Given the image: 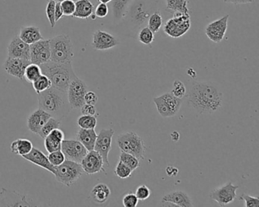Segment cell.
Returning a JSON list of instances; mask_svg holds the SVG:
<instances>
[{"label": "cell", "mask_w": 259, "mask_h": 207, "mask_svg": "<svg viewBox=\"0 0 259 207\" xmlns=\"http://www.w3.org/2000/svg\"><path fill=\"white\" fill-rule=\"evenodd\" d=\"M188 104L200 114H212L224 104V94L210 82H195L188 94Z\"/></svg>", "instance_id": "6da1fadb"}, {"label": "cell", "mask_w": 259, "mask_h": 207, "mask_svg": "<svg viewBox=\"0 0 259 207\" xmlns=\"http://www.w3.org/2000/svg\"><path fill=\"white\" fill-rule=\"evenodd\" d=\"M38 109L59 121L63 120L72 110L68 99L67 92L54 87L39 93Z\"/></svg>", "instance_id": "7a4b0ae2"}, {"label": "cell", "mask_w": 259, "mask_h": 207, "mask_svg": "<svg viewBox=\"0 0 259 207\" xmlns=\"http://www.w3.org/2000/svg\"><path fill=\"white\" fill-rule=\"evenodd\" d=\"M42 74L51 80L52 87L67 92L71 81L77 76L72 67V63H60L50 60L40 65Z\"/></svg>", "instance_id": "3957f363"}, {"label": "cell", "mask_w": 259, "mask_h": 207, "mask_svg": "<svg viewBox=\"0 0 259 207\" xmlns=\"http://www.w3.org/2000/svg\"><path fill=\"white\" fill-rule=\"evenodd\" d=\"M157 0H132L125 16L131 25L142 29L143 25L148 23L150 16L157 10Z\"/></svg>", "instance_id": "277c9868"}, {"label": "cell", "mask_w": 259, "mask_h": 207, "mask_svg": "<svg viewBox=\"0 0 259 207\" xmlns=\"http://www.w3.org/2000/svg\"><path fill=\"white\" fill-rule=\"evenodd\" d=\"M51 61L60 63H72L74 46L70 37L62 34L50 39Z\"/></svg>", "instance_id": "5b68a950"}, {"label": "cell", "mask_w": 259, "mask_h": 207, "mask_svg": "<svg viewBox=\"0 0 259 207\" xmlns=\"http://www.w3.org/2000/svg\"><path fill=\"white\" fill-rule=\"evenodd\" d=\"M116 144L122 152L132 154L139 160L145 159L146 153L145 142L134 131H128L118 135Z\"/></svg>", "instance_id": "8992f818"}, {"label": "cell", "mask_w": 259, "mask_h": 207, "mask_svg": "<svg viewBox=\"0 0 259 207\" xmlns=\"http://www.w3.org/2000/svg\"><path fill=\"white\" fill-rule=\"evenodd\" d=\"M84 173L81 163L72 160H66L60 166H54L56 180L67 187L75 184Z\"/></svg>", "instance_id": "52a82bcc"}, {"label": "cell", "mask_w": 259, "mask_h": 207, "mask_svg": "<svg viewBox=\"0 0 259 207\" xmlns=\"http://www.w3.org/2000/svg\"><path fill=\"white\" fill-rule=\"evenodd\" d=\"M191 28L190 14L176 13L172 19H168L163 27V32L172 37L180 38L189 31Z\"/></svg>", "instance_id": "ba28073f"}, {"label": "cell", "mask_w": 259, "mask_h": 207, "mask_svg": "<svg viewBox=\"0 0 259 207\" xmlns=\"http://www.w3.org/2000/svg\"><path fill=\"white\" fill-rule=\"evenodd\" d=\"M89 91V87L85 82L75 77L69 84L67 90L68 99L72 110L81 109L84 105V96Z\"/></svg>", "instance_id": "9c48e42d"}, {"label": "cell", "mask_w": 259, "mask_h": 207, "mask_svg": "<svg viewBox=\"0 0 259 207\" xmlns=\"http://www.w3.org/2000/svg\"><path fill=\"white\" fill-rule=\"evenodd\" d=\"M238 188L239 186L233 185L230 181L227 182L210 192V199L218 202L221 206L228 205L236 199Z\"/></svg>", "instance_id": "30bf717a"}, {"label": "cell", "mask_w": 259, "mask_h": 207, "mask_svg": "<svg viewBox=\"0 0 259 207\" xmlns=\"http://www.w3.org/2000/svg\"><path fill=\"white\" fill-rule=\"evenodd\" d=\"M61 150L66 160H72L78 163H81V160L89 152L81 142L73 139H64L62 142Z\"/></svg>", "instance_id": "8fae6325"}, {"label": "cell", "mask_w": 259, "mask_h": 207, "mask_svg": "<svg viewBox=\"0 0 259 207\" xmlns=\"http://www.w3.org/2000/svg\"><path fill=\"white\" fill-rule=\"evenodd\" d=\"M114 130L112 129H102L100 131L97 137L96 142H95V150L99 152L102 157L104 164L107 166H110L109 163L108 155L112 149V140H113V135H114Z\"/></svg>", "instance_id": "7c38bea8"}, {"label": "cell", "mask_w": 259, "mask_h": 207, "mask_svg": "<svg viewBox=\"0 0 259 207\" xmlns=\"http://www.w3.org/2000/svg\"><path fill=\"white\" fill-rule=\"evenodd\" d=\"M51 60V47L49 40H39L30 45V61L34 64L40 65Z\"/></svg>", "instance_id": "4fadbf2b"}, {"label": "cell", "mask_w": 259, "mask_h": 207, "mask_svg": "<svg viewBox=\"0 0 259 207\" xmlns=\"http://www.w3.org/2000/svg\"><path fill=\"white\" fill-rule=\"evenodd\" d=\"M229 15L210 22L206 26L205 34L213 43H219L224 40L228 28Z\"/></svg>", "instance_id": "5bb4252c"}, {"label": "cell", "mask_w": 259, "mask_h": 207, "mask_svg": "<svg viewBox=\"0 0 259 207\" xmlns=\"http://www.w3.org/2000/svg\"><path fill=\"white\" fill-rule=\"evenodd\" d=\"M104 160L99 152L93 150L89 151L81 162L84 173L87 175H95L101 172H105L104 168Z\"/></svg>", "instance_id": "9a60e30c"}, {"label": "cell", "mask_w": 259, "mask_h": 207, "mask_svg": "<svg viewBox=\"0 0 259 207\" xmlns=\"http://www.w3.org/2000/svg\"><path fill=\"white\" fill-rule=\"evenodd\" d=\"M119 44V40L107 31L98 30L92 36V46L95 50H107Z\"/></svg>", "instance_id": "2e32d148"}, {"label": "cell", "mask_w": 259, "mask_h": 207, "mask_svg": "<svg viewBox=\"0 0 259 207\" xmlns=\"http://www.w3.org/2000/svg\"><path fill=\"white\" fill-rule=\"evenodd\" d=\"M162 205L168 206L192 207V199L186 192L175 190L166 193L162 198Z\"/></svg>", "instance_id": "e0dca14e"}, {"label": "cell", "mask_w": 259, "mask_h": 207, "mask_svg": "<svg viewBox=\"0 0 259 207\" xmlns=\"http://www.w3.org/2000/svg\"><path fill=\"white\" fill-rule=\"evenodd\" d=\"M30 63V60L8 57L4 63V68L9 75L16 77L18 79L23 80L25 69Z\"/></svg>", "instance_id": "ac0fdd59"}, {"label": "cell", "mask_w": 259, "mask_h": 207, "mask_svg": "<svg viewBox=\"0 0 259 207\" xmlns=\"http://www.w3.org/2000/svg\"><path fill=\"white\" fill-rule=\"evenodd\" d=\"M8 57L30 60V45L24 42L19 36H16L9 43Z\"/></svg>", "instance_id": "d6986e66"}, {"label": "cell", "mask_w": 259, "mask_h": 207, "mask_svg": "<svg viewBox=\"0 0 259 207\" xmlns=\"http://www.w3.org/2000/svg\"><path fill=\"white\" fill-rule=\"evenodd\" d=\"M22 157L30 163L46 169L54 175V166L50 163L48 157L40 149L33 147L31 152Z\"/></svg>", "instance_id": "ffe728a7"}, {"label": "cell", "mask_w": 259, "mask_h": 207, "mask_svg": "<svg viewBox=\"0 0 259 207\" xmlns=\"http://www.w3.org/2000/svg\"><path fill=\"white\" fill-rule=\"evenodd\" d=\"M51 116L44 110L38 109L30 115L27 122L28 129L34 134H38L42 127L51 119Z\"/></svg>", "instance_id": "44dd1931"}, {"label": "cell", "mask_w": 259, "mask_h": 207, "mask_svg": "<svg viewBox=\"0 0 259 207\" xmlns=\"http://www.w3.org/2000/svg\"><path fill=\"white\" fill-rule=\"evenodd\" d=\"M76 137L77 140L81 142L88 150H93L95 149V142L98 137L95 129L79 128L77 132Z\"/></svg>", "instance_id": "7402d4cb"}, {"label": "cell", "mask_w": 259, "mask_h": 207, "mask_svg": "<svg viewBox=\"0 0 259 207\" xmlns=\"http://www.w3.org/2000/svg\"><path fill=\"white\" fill-rule=\"evenodd\" d=\"M19 37L28 44L31 45L39 40H43L44 37L38 27L26 26L21 28Z\"/></svg>", "instance_id": "603a6c76"}, {"label": "cell", "mask_w": 259, "mask_h": 207, "mask_svg": "<svg viewBox=\"0 0 259 207\" xmlns=\"http://www.w3.org/2000/svg\"><path fill=\"white\" fill-rule=\"evenodd\" d=\"M94 5L90 0H78L75 2V11L72 16L81 19H88L93 15Z\"/></svg>", "instance_id": "cb8c5ba5"}, {"label": "cell", "mask_w": 259, "mask_h": 207, "mask_svg": "<svg viewBox=\"0 0 259 207\" xmlns=\"http://www.w3.org/2000/svg\"><path fill=\"white\" fill-rule=\"evenodd\" d=\"M91 194L95 202L103 204L108 200L111 194V190L107 184L100 183L93 187Z\"/></svg>", "instance_id": "d4e9b609"}, {"label": "cell", "mask_w": 259, "mask_h": 207, "mask_svg": "<svg viewBox=\"0 0 259 207\" xmlns=\"http://www.w3.org/2000/svg\"><path fill=\"white\" fill-rule=\"evenodd\" d=\"M32 148V143L28 139H17V140L12 142L11 146H10L11 152L13 154L21 156V157H23L31 152Z\"/></svg>", "instance_id": "484cf974"}, {"label": "cell", "mask_w": 259, "mask_h": 207, "mask_svg": "<svg viewBox=\"0 0 259 207\" xmlns=\"http://www.w3.org/2000/svg\"><path fill=\"white\" fill-rule=\"evenodd\" d=\"M165 3H166V10L168 13L172 14H176V13L189 14L188 0H165Z\"/></svg>", "instance_id": "4316f807"}, {"label": "cell", "mask_w": 259, "mask_h": 207, "mask_svg": "<svg viewBox=\"0 0 259 207\" xmlns=\"http://www.w3.org/2000/svg\"><path fill=\"white\" fill-rule=\"evenodd\" d=\"M160 97L162 98L163 102H165L166 107L169 109L171 114L172 115V117L175 116L180 111V108H181L182 104H183L182 99L176 97L171 93H164V94L161 95Z\"/></svg>", "instance_id": "83f0119b"}, {"label": "cell", "mask_w": 259, "mask_h": 207, "mask_svg": "<svg viewBox=\"0 0 259 207\" xmlns=\"http://www.w3.org/2000/svg\"><path fill=\"white\" fill-rule=\"evenodd\" d=\"M131 1L132 0H112L113 16L116 20H121L125 17Z\"/></svg>", "instance_id": "f1b7e54d"}, {"label": "cell", "mask_w": 259, "mask_h": 207, "mask_svg": "<svg viewBox=\"0 0 259 207\" xmlns=\"http://www.w3.org/2000/svg\"><path fill=\"white\" fill-rule=\"evenodd\" d=\"M42 71L40 66L34 63H30L25 69L24 78L28 83L32 84L39 77L41 76Z\"/></svg>", "instance_id": "f546056e"}, {"label": "cell", "mask_w": 259, "mask_h": 207, "mask_svg": "<svg viewBox=\"0 0 259 207\" xmlns=\"http://www.w3.org/2000/svg\"><path fill=\"white\" fill-rule=\"evenodd\" d=\"M148 28L152 31L154 34L158 32L161 27L163 26V18L160 11L156 10L150 16L148 21Z\"/></svg>", "instance_id": "4dcf8cb0"}, {"label": "cell", "mask_w": 259, "mask_h": 207, "mask_svg": "<svg viewBox=\"0 0 259 207\" xmlns=\"http://www.w3.org/2000/svg\"><path fill=\"white\" fill-rule=\"evenodd\" d=\"M98 120L95 116H86L82 115L77 120V125L80 128L84 129H95L96 128Z\"/></svg>", "instance_id": "1f68e13d"}, {"label": "cell", "mask_w": 259, "mask_h": 207, "mask_svg": "<svg viewBox=\"0 0 259 207\" xmlns=\"http://www.w3.org/2000/svg\"><path fill=\"white\" fill-rule=\"evenodd\" d=\"M33 88L35 90L37 94L45 91V90L52 87L51 80L46 76V75L42 74L41 76L39 77L35 81L32 83Z\"/></svg>", "instance_id": "d6a6232c"}, {"label": "cell", "mask_w": 259, "mask_h": 207, "mask_svg": "<svg viewBox=\"0 0 259 207\" xmlns=\"http://www.w3.org/2000/svg\"><path fill=\"white\" fill-rule=\"evenodd\" d=\"M60 121L51 117L48 122L45 123V125L42 127L41 129L38 132V135L41 137L42 139H45L51 131H54V129L60 128Z\"/></svg>", "instance_id": "836d02e7"}, {"label": "cell", "mask_w": 259, "mask_h": 207, "mask_svg": "<svg viewBox=\"0 0 259 207\" xmlns=\"http://www.w3.org/2000/svg\"><path fill=\"white\" fill-rule=\"evenodd\" d=\"M119 161L122 162L124 164L128 166L133 171L136 170L140 166L139 159L136 158L132 154L127 153V152H122V151L119 155Z\"/></svg>", "instance_id": "e575fe53"}, {"label": "cell", "mask_w": 259, "mask_h": 207, "mask_svg": "<svg viewBox=\"0 0 259 207\" xmlns=\"http://www.w3.org/2000/svg\"><path fill=\"white\" fill-rule=\"evenodd\" d=\"M138 39L142 44L150 45L154 42V34L148 27H144L139 31Z\"/></svg>", "instance_id": "d590c367"}, {"label": "cell", "mask_w": 259, "mask_h": 207, "mask_svg": "<svg viewBox=\"0 0 259 207\" xmlns=\"http://www.w3.org/2000/svg\"><path fill=\"white\" fill-rule=\"evenodd\" d=\"M153 101H154V104H155L156 107H157V112H158L159 114H160L162 117H172V115L171 114L170 111H169V109L166 107V104L163 102L160 96L154 97V99H153Z\"/></svg>", "instance_id": "8d00e7d4"}, {"label": "cell", "mask_w": 259, "mask_h": 207, "mask_svg": "<svg viewBox=\"0 0 259 207\" xmlns=\"http://www.w3.org/2000/svg\"><path fill=\"white\" fill-rule=\"evenodd\" d=\"M133 171L126 165L124 164L122 162L119 161L115 169L114 173L116 176L119 177L121 179L130 178L131 176Z\"/></svg>", "instance_id": "74e56055"}, {"label": "cell", "mask_w": 259, "mask_h": 207, "mask_svg": "<svg viewBox=\"0 0 259 207\" xmlns=\"http://www.w3.org/2000/svg\"><path fill=\"white\" fill-rule=\"evenodd\" d=\"M45 146L47 151L50 153L55 151L61 150L62 142L58 141L48 135L45 138Z\"/></svg>", "instance_id": "f35d334b"}, {"label": "cell", "mask_w": 259, "mask_h": 207, "mask_svg": "<svg viewBox=\"0 0 259 207\" xmlns=\"http://www.w3.org/2000/svg\"><path fill=\"white\" fill-rule=\"evenodd\" d=\"M176 97L183 99L186 94V88L185 84L180 80H176L172 85V89L170 92Z\"/></svg>", "instance_id": "ab89813d"}, {"label": "cell", "mask_w": 259, "mask_h": 207, "mask_svg": "<svg viewBox=\"0 0 259 207\" xmlns=\"http://www.w3.org/2000/svg\"><path fill=\"white\" fill-rule=\"evenodd\" d=\"M63 16H72L75 11V3L73 0H63L60 3Z\"/></svg>", "instance_id": "60d3db41"}, {"label": "cell", "mask_w": 259, "mask_h": 207, "mask_svg": "<svg viewBox=\"0 0 259 207\" xmlns=\"http://www.w3.org/2000/svg\"><path fill=\"white\" fill-rule=\"evenodd\" d=\"M50 163L54 166H58L61 165L66 160L64 154L62 150L55 151V152H50L48 156Z\"/></svg>", "instance_id": "b9f144b4"}, {"label": "cell", "mask_w": 259, "mask_h": 207, "mask_svg": "<svg viewBox=\"0 0 259 207\" xmlns=\"http://www.w3.org/2000/svg\"><path fill=\"white\" fill-rule=\"evenodd\" d=\"M55 7L56 2L53 0H49L48 6H47L46 14L52 28L55 27L56 23H57L55 21Z\"/></svg>", "instance_id": "7bdbcfd3"}, {"label": "cell", "mask_w": 259, "mask_h": 207, "mask_svg": "<svg viewBox=\"0 0 259 207\" xmlns=\"http://www.w3.org/2000/svg\"><path fill=\"white\" fill-rule=\"evenodd\" d=\"M122 204L125 207H136L139 204V199L136 196V193L130 192L124 196Z\"/></svg>", "instance_id": "ee69618b"}, {"label": "cell", "mask_w": 259, "mask_h": 207, "mask_svg": "<svg viewBox=\"0 0 259 207\" xmlns=\"http://www.w3.org/2000/svg\"><path fill=\"white\" fill-rule=\"evenodd\" d=\"M151 191L146 185H141L136 189V195L139 200H145L151 196Z\"/></svg>", "instance_id": "f6af8a7d"}, {"label": "cell", "mask_w": 259, "mask_h": 207, "mask_svg": "<svg viewBox=\"0 0 259 207\" xmlns=\"http://www.w3.org/2000/svg\"><path fill=\"white\" fill-rule=\"evenodd\" d=\"M239 199H242L245 202V207H258L259 198L254 197V196H249L246 193H242V196Z\"/></svg>", "instance_id": "bcb514c9"}, {"label": "cell", "mask_w": 259, "mask_h": 207, "mask_svg": "<svg viewBox=\"0 0 259 207\" xmlns=\"http://www.w3.org/2000/svg\"><path fill=\"white\" fill-rule=\"evenodd\" d=\"M109 13L108 7L107 4H100L95 9V15L96 17L104 18Z\"/></svg>", "instance_id": "7dc6e473"}, {"label": "cell", "mask_w": 259, "mask_h": 207, "mask_svg": "<svg viewBox=\"0 0 259 207\" xmlns=\"http://www.w3.org/2000/svg\"><path fill=\"white\" fill-rule=\"evenodd\" d=\"M81 114L86 116H95L97 114V109L95 105L84 104L81 107Z\"/></svg>", "instance_id": "c3c4849f"}, {"label": "cell", "mask_w": 259, "mask_h": 207, "mask_svg": "<svg viewBox=\"0 0 259 207\" xmlns=\"http://www.w3.org/2000/svg\"><path fill=\"white\" fill-rule=\"evenodd\" d=\"M98 96L95 92L88 91L84 96V102L95 105L98 102Z\"/></svg>", "instance_id": "681fc988"}, {"label": "cell", "mask_w": 259, "mask_h": 207, "mask_svg": "<svg viewBox=\"0 0 259 207\" xmlns=\"http://www.w3.org/2000/svg\"><path fill=\"white\" fill-rule=\"evenodd\" d=\"M63 16V13L62 11L61 7H60V3H56L55 7V21L56 22H58L60 19Z\"/></svg>", "instance_id": "f907efd6"}, {"label": "cell", "mask_w": 259, "mask_h": 207, "mask_svg": "<svg viewBox=\"0 0 259 207\" xmlns=\"http://www.w3.org/2000/svg\"><path fill=\"white\" fill-rule=\"evenodd\" d=\"M166 173L168 176L175 177L178 175L179 169L172 166H169L166 168Z\"/></svg>", "instance_id": "816d5d0a"}, {"label": "cell", "mask_w": 259, "mask_h": 207, "mask_svg": "<svg viewBox=\"0 0 259 207\" xmlns=\"http://www.w3.org/2000/svg\"><path fill=\"white\" fill-rule=\"evenodd\" d=\"M227 4H236V5H242V4H251L254 2V0H223Z\"/></svg>", "instance_id": "f5cc1de1"}, {"label": "cell", "mask_w": 259, "mask_h": 207, "mask_svg": "<svg viewBox=\"0 0 259 207\" xmlns=\"http://www.w3.org/2000/svg\"><path fill=\"white\" fill-rule=\"evenodd\" d=\"M171 139H172V141H178L180 137V133L178 131H174V132L171 133Z\"/></svg>", "instance_id": "db71d44e"}, {"label": "cell", "mask_w": 259, "mask_h": 207, "mask_svg": "<svg viewBox=\"0 0 259 207\" xmlns=\"http://www.w3.org/2000/svg\"><path fill=\"white\" fill-rule=\"evenodd\" d=\"M112 0H98V2H100V4H107L111 2Z\"/></svg>", "instance_id": "11a10c76"}, {"label": "cell", "mask_w": 259, "mask_h": 207, "mask_svg": "<svg viewBox=\"0 0 259 207\" xmlns=\"http://www.w3.org/2000/svg\"><path fill=\"white\" fill-rule=\"evenodd\" d=\"M48 1H49V0H48ZM53 1H54V2L56 3H61L63 0H53Z\"/></svg>", "instance_id": "9f6ffc18"}]
</instances>
